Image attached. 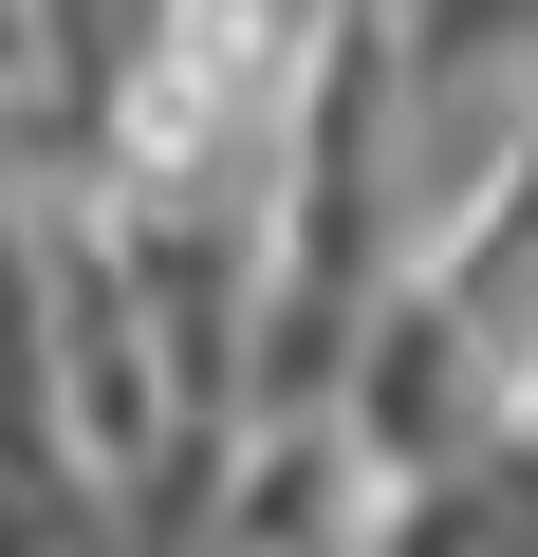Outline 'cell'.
I'll return each instance as SVG.
<instances>
[{
  "label": "cell",
  "mask_w": 538,
  "mask_h": 557,
  "mask_svg": "<svg viewBox=\"0 0 538 557\" xmlns=\"http://www.w3.org/2000/svg\"><path fill=\"white\" fill-rule=\"evenodd\" d=\"M501 428H520V446H538V372H520V409H501Z\"/></svg>",
  "instance_id": "1"
}]
</instances>
